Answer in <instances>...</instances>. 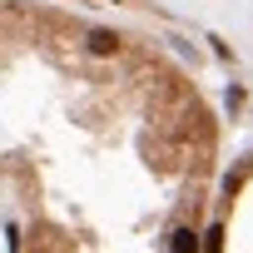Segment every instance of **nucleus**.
<instances>
[{
  "label": "nucleus",
  "mask_w": 253,
  "mask_h": 253,
  "mask_svg": "<svg viewBox=\"0 0 253 253\" xmlns=\"http://www.w3.org/2000/svg\"><path fill=\"white\" fill-rule=\"evenodd\" d=\"M213 114L149 35L0 0V243L15 253H199Z\"/></svg>",
  "instance_id": "f257e3e1"
}]
</instances>
